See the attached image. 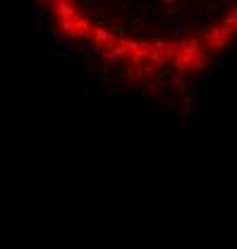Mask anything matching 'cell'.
I'll list each match as a JSON object with an SVG mask.
<instances>
[{"instance_id": "obj_1", "label": "cell", "mask_w": 237, "mask_h": 249, "mask_svg": "<svg viewBox=\"0 0 237 249\" xmlns=\"http://www.w3.org/2000/svg\"><path fill=\"white\" fill-rule=\"evenodd\" d=\"M48 31L89 58L120 67V79L184 87L223 58L237 27L235 0H36Z\"/></svg>"}]
</instances>
